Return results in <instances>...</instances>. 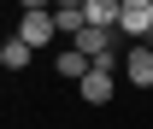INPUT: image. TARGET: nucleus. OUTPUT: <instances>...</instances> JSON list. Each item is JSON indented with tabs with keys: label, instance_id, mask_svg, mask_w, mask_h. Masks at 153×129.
<instances>
[{
	"label": "nucleus",
	"instance_id": "obj_6",
	"mask_svg": "<svg viewBox=\"0 0 153 129\" xmlns=\"http://www.w3.org/2000/svg\"><path fill=\"white\" fill-rule=\"evenodd\" d=\"M82 18H88V24H106V29H118L124 0H82Z\"/></svg>",
	"mask_w": 153,
	"mask_h": 129
},
{
	"label": "nucleus",
	"instance_id": "obj_3",
	"mask_svg": "<svg viewBox=\"0 0 153 129\" xmlns=\"http://www.w3.org/2000/svg\"><path fill=\"white\" fill-rule=\"evenodd\" d=\"M124 76H130L135 88H153V41H130V53H124Z\"/></svg>",
	"mask_w": 153,
	"mask_h": 129
},
{
	"label": "nucleus",
	"instance_id": "obj_1",
	"mask_svg": "<svg viewBox=\"0 0 153 129\" xmlns=\"http://www.w3.org/2000/svg\"><path fill=\"white\" fill-rule=\"evenodd\" d=\"M18 35L30 41V47H53V41H65L53 12H24V18H18Z\"/></svg>",
	"mask_w": 153,
	"mask_h": 129
},
{
	"label": "nucleus",
	"instance_id": "obj_5",
	"mask_svg": "<svg viewBox=\"0 0 153 129\" xmlns=\"http://www.w3.org/2000/svg\"><path fill=\"white\" fill-rule=\"evenodd\" d=\"M76 88H82V100H88V106H106V100H112V65H94Z\"/></svg>",
	"mask_w": 153,
	"mask_h": 129
},
{
	"label": "nucleus",
	"instance_id": "obj_10",
	"mask_svg": "<svg viewBox=\"0 0 153 129\" xmlns=\"http://www.w3.org/2000/svg\"><path fill=\"white\" fill-rule=\"evenodd\" d=\"M147 41H153V35H147Z\"/></svg>",
	"mask_w": 153,
	"mask_h": 129
},
{
	"label": "nucleus",
	"instance_id": "obj_8",
	"mask_svg": "<svg viewBox=\"0 0 153 129\" xmlns=\"http://www.w3.org/2000/svg\"><path fill=\"white\" fill-rule=\"evenodd\" d=\"M18 12H53V0H18Z\"/></svg>",
	"mask_w": 153,
	"mask_h": 129
},
{
	"label": "nucleus",
	"instance_id": "obj_9",
	"mask_svg": "<svg viewBox=\"0 0 153 129\" xmlns=\"http://www.w3.org/2000/svg\"><path fill=\"white\" fill-rule=\"evenodd\" d=\"M53 6H82V0H53Z\"/></svg>",
	"mask_w": 153,
	"mask_h": 129
},
{
	"label": "nucleus",
	"instance_id": "obj_2",
	"mask_svg": "<svg viewBox=\"0 0 153 129\" xmlns=\"http://www.w3.org/2000/svg\"><path fill=\"white\" fill-rule=\"evenodd\" d=\"M118 29L130 41H147L153 35V0H124V18H118Z\"/></svg>",
	"mask_w": 153,
	"mask_h": 129
},
{
	"label": "nucleus",
	"instance_id": "obj_4",
	"mask_svg": "<svg viewBox=\"0 0 153 129\" xmlns=\"http://www.w3.org/2000/svg\"><path fill=\"white\" fill-rule=\"evenodd\" d=\"M53 71H59V82H82V76L94 71V59L82 53L76 41H65V47H59V59H53Z\"/></svg>",
	"mask_w": 153,
	"mask_h": 129
},
{
	"label": "nucleus",
	"instance_id": "obj_7",
	"mask_svg": "<svg viewBox=\"0 0 153 129\" xmlns=\"http://www.w3.org/2000/svg\"><path fill=\"white\" fill-rule=\"evenodd\" d=\"M30 59H36V47H30L24 35H6V41H0V65H6V71H24Z\"/></svg>",
	"mask_w": 153,
	"mask_h": 129
}]
</instances>
